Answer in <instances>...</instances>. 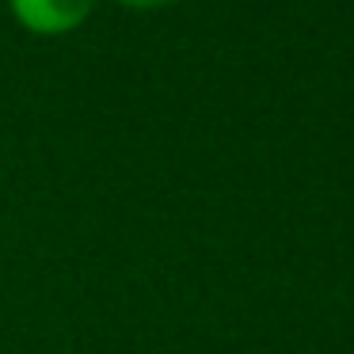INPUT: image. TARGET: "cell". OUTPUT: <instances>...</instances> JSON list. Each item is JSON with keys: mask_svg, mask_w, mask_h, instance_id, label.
Listing matches in <instances>:
<instances>
[{"mask_svg": "<svg viewBox=\"0 0 354 354\" xmlns=\"http://www.w3.org/2000/svg\"><path fill=\"white\" fill-rule=\"evenodd\" d=\"M95 0H8V12L24 31L42 35V39H57L69 35L92 16Z\"/></svg>", "mask_w": 354, "mask_h": 354, "instance_id": "6da1fadb", "label": "cell"}, {"mask_svg": "<svg viewBox=\"0 0 354 354\" xmlns=\"http://www.w3.org/2000/svg\"><path fill=\"white\" fill-rule=\"evenodd\" d=\"M115 4L138 8V12H156V8H171V4H179V0H115Z\"/></svg>", "mask_w": 354, "mask_h": 354, "instance_id": "7a4b0ae2", "label": "cell"}]
</instances>
